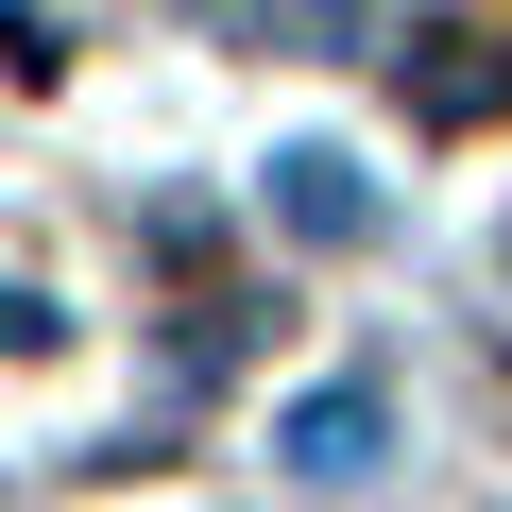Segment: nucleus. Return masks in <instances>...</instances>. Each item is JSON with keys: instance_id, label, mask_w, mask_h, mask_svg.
Segmentation results:
<instances>
[{"instance_id": "f257e3e1", "label": "nucleus", "mask_w": 512, "mask_h": 512, "mask_svg": "<svg viewBox=\"0 0 512 512\" xmlns=\"http://www.w3.org/2000/svg\"><path fill=\"white\" fill-rule=\"evenodd\" d=\"M274 222L325 239V256H359V239H376V171H359L342 137H291V154H274Z\"/></svg>"}, {"instance_id": "f03ea898", "label": "nucleus", "mask_w": 512, "mask_h": 512, "mask_svg": "<svg viewBox=\"0 0 512 512\" xmlns=\"http://www.w3.org/2000/svg\"><path fill=\"white\" fill-rule=\"evenodd\" d=\"M376 444H393V393H376V376L291 393V427H274V461H291V478H376Z\"/></svg>"}, {"instance_id": "7ed1b4c3", "label": "nucleus", "mask_w": 512, "mask_h": 512, "mask_svg": "<svg viewBox=\"0 0 512 512\" xmlns=\"http://www.w3.org/2000/svg\"><path fill=\"white\" fill-rule=\"evenodd\" d=\"M410 86H427V120H478L512 69H478V35H427V69H410Z\"/></svg>"}]
</instances>
